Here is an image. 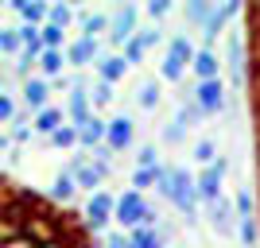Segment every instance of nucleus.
<instances>
[{
	"mask_svg": "<svg viewBox=\"0 0 260 248\" xmlns=\"http://www.w3.org/2000/svg\"><path fill=\"white\" fill-rule=\"evenodd\" d=\"M155 194L163 202H171V209H179L186 221V229L198 225V171L183 167V163H163V179L155 186Z\"/></svg>",
	"mask_w": 260,
	"mask_h": 248,
	"instance_id": "obj_1",
	"label": "nucleus"
},
{
	"mask_svg": "<svg viewBox=\"0 0 260 248\" xmlns=\"http://www.w3.org/2000/svg\"><path fill=\"white\" fill-rule=\"evenodd\" d=\"M82 217H86V233H105L109 237V233H113L109 225H117V194H109V190L89 194Z\"/></svg>",
	"mask_w": 260,
	"mask_h": 248,
	"instance_id": "obj_2",
	"label": "nucleus"
},
{
	"mask_svg": "<svg viewBox=\"0 0 260 248\" xmlns=\"http://www.w3.org/2000/svg\"><path fill=\"white\" fill-rule=\"evenodd\" d=\"M140 27H144L140 8H136V4H117V8H113V20H109V47H120V51H124V47L140 35Z\"/></svg>",
	"mask_w": 260,
	"mask_h": 248,
	"instance_id": "obj_3",
	"label": "nucleus"
},
{
	"mask_svg": "<svg viewBox=\"0 0 260 248\" xmlns=\"http://www.w3.org/2000/svg\"><path fill=\"white\" fill-rule=\"evenodd\" d=\"M144 209H148V198L140 194V190H120L117 194V229L120 233H136L144 221Z\"/></svg>",
	"mask_w": 260,
	"mask_h": 248,
	"instance_id": "obj_4",
	"label": "nucleus"
},
{
	"mask_svg": "<svg viewBox=\"0 0 260 248\" xmlns=\"http://www.w3.org/2000/svg\"><path fill=\"white\" fill-rule=\"evenodd\" d=\"M206 221H210V229H214L217 237L233 240V237H237V229H241V217H237V205H233V198H221V202L206 205Z\"/></svg>",
	"mask_w": 260,
	"mask_h": 248,
	"instance_id": "obj_5",
	"label": "nucleus"
},
{
	"mask_svg": "<svg viewBox=\"0 0 260 248\" xmlns=\"http://www.w3.org/2000/svg\"><path fill=\"white\" fill-rule=\"evenodd\" d=\"M101 54H105V43H101V39H86V35H74L70 47H66V58H70V66H74V74L93 70Z\"/></svg>",
	"mask_w": 260,
	"mask_h": 248,
	"instance_id": "obj_6",
	"label": "nucleus"
},
{
	"mask_svg": "<svg viewBox=\"0 0 260 248\" xmlns=\"http://www.w3.org/2000/svg\"><path fill=\"white\" fill-rule=\"evenodd\" d=\"M51 97H54V89H51L47 78H31V82H23V86H20V101H23L27 113H43V109H51L54 105Z\"/></svg>",
	"mask_w": 260,
	"mask_h": 248,
	"instance_id": "obj_7",
	"label": "nucleus"
},
{
	"mask_svg": "<svg viewBox=\"0 0 260 248\" xmlns=\"http://www.w3.org/2000/svg\"><path fill=\"white\" fill-rule=\"evenodd\" d=\"M62 109H66V120H70L74 128H86L89 120L98 117V113H93V101H89V89H70V97L62 101Z\"/></svg>",
	"mask_w": 260,
	"mask_h": 248,
	"instance_id": "obj_8",
	"label": "nucleus"
},
{
	"mask_svg": "<svg viewBox=\"0 0 260 248\" xmlns=\"http://www.w3.org/2000/svg\"><path fill=\"white\" fill-rule=\"evenodd\" d=\"M109 148L113 151H128L136 144V120L128 113H117V117H109Z\"/></svg>",
	"mask_w": 260,
	"mask_h": 248,
	"instance_id": "obj_9",
	"label": "nucleus"
},
{
	"mask_svg": "<svg viewBox=\"0 0 260 248\" xmlns=\"http://www.w3.org/2000/svg\"><path fill=\"white\" fill-rule=\"evenodd\" d=\"M190 78H194V82H217V78H225V62H221L210 47H198L194 62H190Z\"/></svg>",
	"mask_w": 260,
	"mask_h": 248,
	"instance_id": "obj_10",
	"label": "nucleus"
},
{
	"mask_svg": "<svg viewBox=\"0 0 260 248\" xmlns=\"http://www.w3.org/2000/svg\"><path fill=\"white\" fill-rule=\"evenodd\" d=\"M128 70H132V66L124 62V54H120V51H109V47H105V54H101L98 66H93V78H98V82H109V86H117V82L128 74Z\"/></svg>",
	"mask_w": 260,
	"mask_h": 248,
	"instance_id": "obj_11",
	"label": "nucleus"
},
{
	"mask_svg": "<svg viewBox=\"0 0 260 248\" xmlns=\"http://www.w3.org/2000/svg\"><path fill=\"white\" fill-rule=\"evenodd\" d=\"M4 8H12L20 16V23H31V27H47V20H51V4H43V0H8Z\"/></svg>",
	"mask_w": 260,
	"mask_h": 248,
	"instance_id": "obj_12",
	"label": "nucleus"
},
{
	"mask_svg": "<svg viewBox=\"0 0 260 248\" xmlns=\"http://www.w3.org/2000/svg\"><path fill=\"white\" fill-rule=\"evenodd\" d=\"M225 179L214 171V167H206V171H198V202L202 205H214V202H221L225 198Z\"/></svg>",
	"mask_w": 260,
	"mask_h": 248,
	"instance_id": "obj_13",
	"label": "nucleus"
},
{
	"mask_svg": "<svg viewBox=\"0 0 260 248\" xmlns=\"http://www.w3.org/2000/svg\"><path fill=\"white\" fill-rule=\"evenodd\" d=\"M70 120H66V109L62 105H51L43 109V113H35V136H43V140H51L58 128H66Z\"/></svg>",
	"mask_w": 260,
	"mask_h": 248,
	"instance_id": "obj_14",
	"label": "nucleus"
},
{
	"mask_svg": "<svg viewBox=\"0 0 260 248\" xmlns=\"http://www.w3.org/2000/svg\"><path fill=\"white\" fill-rule=\"evenodd\" d=\"M217 4H210V0H186L183 4V20L186 27H194V31H206V23L214 20Z\"/></svg>",
	"mask_w": 260,
	"mask_h": 248,
	"instance_id": "obj_15",
	"label": "nucleus"
},
{
	"mask_svg": "<svg viewBox=\"0 0 260 248\" xmlns=\"http://www.w3.org/2000/svg\"><path fill=\"white\" fill-rule=\"evenodd\" d=\"M109 20H113V12H78V35L101 39L109 35Z\"/></svg>",
	"mask_w": 260,
	"mask_h": 248,
	"instance_id": "obj_16",
	"label": "nucleus"
},
{
	"mask_svg": "<svg viewBox=\"0 0 260 248\" xmlns=\"http://www.w3.org/2000/svg\"><path fill=\"white\" fill-rule=\"evenodd\" d=\"M186 74H190V62H183V58H175L171 51H163V58H159V82H171V86H183L186 82Z\"/></svg>",
	"mask_w": 260,
	"mask_h": 248,
	"instance_id": "obj_17",
	"label": "nucleus"
},
{
	"mask_svg": "<svg viewBox=\"0 0 260 248\" xmlns=\"http://www.w3.org/2000/svg\"><path fill=\"white\" fill-rule=\"evenodd\" d=\"M66 70H70V58H66V51H43V58H39V78H47V82H58V78H66Z\"/></svg>",
	"mask_w": 260,
	"mask_h": 248,
	"instance_id": "obj_18",
	"label": "nucleus"
},
{
	"mask_svg": "<svg viewBox=\"0 0 260 248\" xmlns=\"http://www.w3.org/2000/svg\"><path fill=\"white\" fill-rule=\"evenodd\" d=\"M159 101H163V82H159V78H148V82L136 86V105H140L144 113H155Z\"/></svg>",
	"mask_w": 260,
	"mask_h": 248,
	"instance_id": "obj_19",
	"label": "nucleus"
},
{
	"mask_svg": "<svg viewBox=\"0 0 260 248\" xmlns=\"http://www.w3.org/2000/svg\"><path fill=\"white\" fill-rule=\"evenodd\" d=\"M105 140H109V117H93L82 128V151H98Z\"/></svg>",
	"mask_w": 260,
	"mask_h": 248,
	"instance_id": "obj_20",
	"label": "nucleus"
},
{
	"mask_svg": "<svg viewBox=\"0 0 260 248\" xmlns=\"http://www.w3.org/2000/svg\"><path fill=\"white\" fill-rule=\"evenodd\" d=\"M47 194H51V202L66 205V202H74V198H78V183H74V179H70L66 171H58V174H54V183H51V190H47Z\"/></svg>",
	"mask_w": 260,
	"mask_h": 248,
	"instance_id": "obj_21",
	"label": "nucleus"
},
{
	"mask_svg": "<svg viewBox=\"0 0 260 248\" xmlns=\"http://www.w3.org/2000/svg\"><path fill=\"white\" fill-rule=\"evenodd\" d=\"M217 155H221V151H217V144L210 140V136L194 140V148H190V159H194V167H198V171H206V167H214V163H217Z\"/></svg>",
	"mask_w": 260,
	"mask_h": 248,
	"instance_id": "obj_22",
	"label": "nucleus"
},
{
	"mask_svg": "<svg viewBox=\"0 0 260 248\" xmlns=\"http://www.w3.org/2000/svg\"><path fill=\"white\" fill-rule=\"evenodd\" d=\"M70 179L78 183V190H86V194H98L101 186H105V179H109V174L101 171V167H93V163H89V167H82V171H78V174H70Z\"/></svg>",
	"mask_w": 260,
	"mask_h": 248,
	"instance_id": "obj_23",
	"label": "nucleus"
},
{
	"mask_svg": "<svg viewBox=\"0 0 260 248\" xmlns=\"http://www.w3.org/2000/svg\"><path fill=\"white\" fill-rule=\"evenodd\" d=\"M159 179H163V167H155V171H148V167H132L128 186H132V190H140V194H148V190L159 186Z\"/></svg>",
	"mask_w": 260,
	"mask_h": 248,
	"instance_id": "obj_24",
	"label": "nucleus"
},
{
	"mask_svg": "<svg viewBox=\"0 0 260 248\" xmlns=\"http://www.w3.org/2000/svg\"><path fill=\"white\" fill-rule=\"evenodd\" d=\"M186 136H190V128H186V124H179L175 117L159 124V144H171V148H179V144H186Z\"/></svg>",
	"mask_w": 260,
	"mask_h": 248,
	"instance_id": "obj_25",
	"label": "nucleus"
},
{
	"mask_svg": "<svg viewBox=\"0 0 260 248\" xmlns=\"http://www.w3.org/2000/svg\"><path fill=\"white\" fill-rule=\"evenodd\" d=\"M0 51H4V58L8 62H16L23 54V39H20V31L16 27H0Z\"/></svg>",
	"mask_w": 260,
	"mask_h": 248,
	"instance_id": "obj_26",
	"label": "nucleus"
},
{
	"mask_svg": "<svg viewBox=\"0 0 260 248\" xmlns=\"http://www.w3.org/2000/svg\"><path fill=\"white\" fill-rule=\"evenodd\" d=\"M167 51H171L175 58H183V62H194V54H198V47L190 43V35H183V31H175L171 39H167Z\"/></svg>",
	"mask_w": 260,
	"mask_h": 248,
	"instance_id": "obj_27",
	"label": "nucleus"
},
{
	"mask_svg": "<svg viewBox=\"0 0 260 248\" xmlns=\"http://www.w3.org/2000/svg\"><path fill=\"white\" fill-rule=\"evenodd\" d=\"M47 23L70 31V23H78V8H74V4H51V20H47Z\"/></svg>",
	"mask_w": 260,
	"mask_h": 248,
	"instance_id": "obj_28",
	"label": "nucleus"
},
{
	"mask_svg": "<svg viewBox=\"0 0 260 248\" xmlns=\"http://www.w3.org/2000/svg\"><path fill=\"white\" fill-rule=\"evenodd\" d=\"M128 237H132V248H167V240H163L159 229H136Z\"/></svg>",
	"mask_w": 260,
	"mask_h": 248,
	"instance_id": "obj_29",
	"label": "nucleus"
},
{
	"mask_svg": "<svg viewBox=\"0 0 260 248\" xmlns=\"http://www.w3.org/2000/svg\"><path fill=\"white\" fill-rule=\"evenodd\" d=\"M237 240H241L245 248H260V221H256V217H241Z\"/></svg>",
	"mask_w": 260,
	"mask_h": 248,
	"instance_id": "obj_30",
	"label": "nucleus"
},
{
	"mask_svg": "<svg viewBox=\"0 0 260 248\" xmlns=\"http://www.w3.org/2000/svg\"><path fill=\"white\" fill-rule=\"evenodd\" d=\"M132 167H148V171H155V167H163L159 163V144H140V148H136V163H132Z\"/></svg>",
	"mask_w": 260,
	"mask_h": 248,
	"instance_id": "obj_31",
	"label": "nucleus"
},
{
	"mask_svg": "<svg viewBox=\"0 0 260 248\" xmlns=\"http://www.w3.org/2000/svg\"><path fill=\"white\" fill-rule=\"evenodd\" d=\"M136 39H140V43L148 47V51H155V47H163V51H167V35H163V27H159V23H144Z\"/></svg>",
	"mask_w": 260,
	"mask_h": 248,
	"instance_id": "obj_32",
	"label": "nucleus"
},
{
	"mask_svg": "<svg viewBox=\"0 0 260 248\" xmlns=\"http://www.w3.org/2000/svg\"><path fill=\"white\" fill-rule=\"evenodd\" d=\"M171 12H175L171 0H148V4H144V16H148V23H163V20H171Z\"/></svg>",
	"mask_w": 260,
	"mask_h": 248,
	"instance_id": "obj_33",
	"label": "nucleus"
},
{
	"mask_svg": "<svg viewBox=\"0 0 260 248\" xmlns=\"http://www.w3.org/2000/svg\"><path fill=\"white\" fill-rule=\"evenodd\" d=\"M113 89L109 82H93V89H89V101H93V113L101 117V109H109V101H113Z\"/></svg>",
	"mask_w": 260,
	"mask_h": 248,
	"instance_id": "obj_34",
	"label": "nucleus"
},
{
	"mask_svg": "<svg viewBox=\"0 0 260 248\" xmlns=\"http://www.w3.org/2000/svg\"><path fill=\"white\" fill-rule=\"evenodd\" d=\"M43 47H47V51H66V47H70V39H66L62 27L47 23V27H43Z\"/></svg>",
	"mask_w": 260,
	"mask_h": 248,
	"instance_id": "obj_35",
	"label": "nucleus"
},
{
	"mask_svg": "<svg viewBox=\"0 0 260 248\" xmlns=\"http://www.w3.org/2000/svg\"><path fill=\"white\" fill-rule=\"evenodd\" d=\"M233 205H237V217H256V194L252 190H233Z\"/></svg>",
	"mask_w": 260,
	"mask_h": 248,
	"instance_id": "obj_36",
	"label": "nucleus"
},
{
	"mask_svg": "<svg viewBox=\"0 0 260 248\" xmlns=\"http://www.w3.org/2000/svg\"><path fill=\"white\" fill-rule=\"evenodd\" d=\"M175 120H179V124H186V128H198V124L206 120V113H202V109H198V105H179V113H175Z\"/></svg>",
	"mask_w": 260,
	"mask_h": 248,
	"instance_id": "obj_37",
	"label": "nucleus"
},
{
	"mask_svg": "<svg viewBox=\"0 0 260 248\" xmlns=\"http://www.w3.org/2000/svg\"><path fill=\"white\" fill-rule=\"evenodd\" d=\"M4 136H8L16 148H23V144L35 136V124H12V128H4Z\"/></svg>",
	"mask_w": 260,
	"mask_h": 248,
	"instance_id": "obj_38",
	"label": "nucleus"
},
{
	"mask_svg": "<svg viewBox=\"0 0 260 248\" xmlns=\"http://www.w3.org/2000/svg\"><path fill=\"white\" fill-rule=\"evenodd\" d=\"M120 54H124V62H128V66H144V58H148V47H144L140 39H132V43L124 47Z\"/></svg>",
	"mask_w": 260,
	"mask_h": 248,
	"instance_id": "obj_39",
	"label": "nucleus"
},
{
	"mask_svg": "<svg viewBox=\"0 0 260 248\" xmlns=\"http://www.w3.org/2000/svg\"><path fill=\"white\" fill-rule=\"evenodd\" d=\"M113 155H117V151L109 148V144H101V148L93 151V167H101L105 174H113Z\"/></svg>",
	"mask_w": 260,
	"mask_h": 248,
	"instance_id": "obj_40",
	"label": "nucleus"
},
{
	"mask_svg": "<svg viewBox=\"0 0 260 248\" xmlns=\"http://www.w3.org/2000/svg\"><path fill=\"white\" fill-rule=\"evenodd\" d=\"M0 144H4V171H12V167H16V163H20L23 148H16V144H12L8 136H0Z\"/></svg>",
	"mask_w": 260,
	"mask_h": 248,
	"instance_id": "obj_41",
	"label": "nucleus"
},
{
	"mask_svg": "<svg viewBox=\"0 0 260 248\" xmlns=\"http://www.w3.org/2000/svg\"><path fill=\"white\" fill-rule=\"evenodd\" d=\"M105 248H132V237L128 233H120V229H113L105 237Z\"/></svg>",
	"mask_w": 260,
	"mask_h": 248,
	"instance_id": "obj_42",
	"label": "nucleus"
},
{
	"mask_svg": "<svg viewBox=\"0 0 260 248\" xmlns=\"http://www.w3.org/2000/svg\"><path fill=\"white\" fill-rule=\"evenodd\" d=\"M214 171L221 174V179H229V171H233V155H217V163H214Z\"/></svg>",
	"mask_w": 260,
	"mask_h": 248,
	"instance_id": "obj_43",
	"label": "nucleus"
},
{
	"mask_svg": "<svg viewBox=\"0 0 260 248\" xmlns=\"http://www.w3.org/2000/svg\"><path fill=\"white\" fill-rule=\"evenodd\" d=\"M249 47H252V54H256V62H260V20H252V35H249Z\"/></svg>",
	"mask_w": 260,
	"mask_h": 248,
	"instance_id": "obj_44",
	"label": "nucleus"
},
{
	"mask_svg": "<svg viewBox=\"0 0 260 248\" xmlns=\"http://www.w3.org/2000/svg\"><path fill=\"white\" fill-rule=\"evenodd\" d=\"M4 248H39V244H31L27 237H16V240H4Z\"/></svg>",
	"mask_w": 260,
	"mask_h": 248,
	"instance_id": "obj_45",
	"label": "nucleus"
},
{
	"mask_svg": "<svg viewBox=\"0 0 260 248\" xmlns=\"http://www.w3.org/2000/svg\"><path fill=\"white\" fill-rule=\"evenodd\" d=\"M252 89H256V105H260V62H252Z\"/></svg>",
	"mask_w": 260,
	"mask_h": 248,
	"instance_id": "obj_46",
	"label": "nucleus"
},
{
	"mask_svg": "<svg viewBox=\"0 0 260 248\" xmlns=\"http://www.w3.org/2000/svg\"><path fill=\"white\" fill-rule=\"evenodd\" d=\"M159 233H163V240H175V221H163Z\"/></svg>",
	"mask_w": 260,
	"mask_h": 248,
	"instance_id": "obj_47",
	"label": "nucleus"
},
{
	"mask_svg": "<svg viewBox=\"0 0 260 248\" xmlns=\"http://www.w3.org/2000/svg\"><path fill=\"white\" fill-rule=\"evenodd\" d=\"M39 248H62V244H54V240H43V244H39Z\"/></svg>",
	"mask_w": 260,
	"mask_h": 248,
	"instance_id": "obj_48",
	"label": "nucleus"
},
{
	"mask_svg": "<svg viewBox=\"0 0 260 248\" xmlns=\"http://www.w3.org/2000/svg\"><path fill=\"white\" fill-rule=\"evenodd\" d=\"M256 163H260V140H256Z\"/></svg>",
	"mask_w": 260,
	"mask_h": 248,
	"instance_id": "obj_49",
	"label": "nucleus"
},
{
	"mask_svg": "<svg viewBox=\"0 0 260 248\" xmlns=\"http://www.w3.org/2000/svg\"><path fill=\"white\" fill-rule=\"evenodd\" d=\"M252 20H260V12H252Z\"/></svg>",
	"mask_w": 260,
	"mask_h": 248,
	"instance_id": "obj_50",
	"label": "nucleus"
},
{
	"mask_svg": "<svg viewBox=\"0 0 260 248\" xmlns=\"http://www.w3.org/2000/svg\"><path fill=\"white\" fill-rule=\"evenodd\" d=\"M256 117H260V105H256Z\"/></svg>",
	"mask_w": 260,
	"mask_h": 248,
	"instance_id": "obj_51",
	"label": "nucleus"
}]
</instances>
